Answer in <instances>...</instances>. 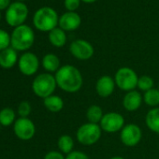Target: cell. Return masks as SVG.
I'll return each instance as SVG.
<instances>
[{
	"instance_id": "1",
	"label": "cell",
	"mask_w": 159,
	"mask_h": 159,
	"mask_svg": "<svg viewBox=\"0 0 159 159\" xmlns=\"http://www.w3.org/2000/svg\"><path fill=\"white\" fill-rule=\"evenodd\" d=\"M54 77L57 86L66 93H77L82 89L84 84L82 72L72 65L62 66Z\"/></svg>"
},
{
	"instance_id": "2",
	"label": "cell",
	"mask_w": 159,
	"mask_h": 159,
	"mask_svg": "<svg viewBox=\"0 0 159 159\" xmlns=\"http://www.w3.org/2000/svg\"><path fill=\"white\" fill-rule=\"evenodd\" d=\"M35 42V34L33 29L23 25L14 28L11 35V45L16 51H26L30 49Z\"/></svg>"
},
{
	"instance_id": "3",
	"label": "cell",
	"mask_w": 159,
	"mask_h": 159,
	"mask_svg": "<svg viewBox=\"0 0 159 159\" xmlns=\"http://www.w3.org/2000/svg\"><path fill=\"white\" fill-rule=\"evenodd\" d=\"M58 23L59 17L57 12L50 7L39 9L33 17V24L35 27L42 32H51L56 28Z\"/></svg>"
},
{
	"instance_id": "4",
	"label": "cell",
	"mask_w": 159,
	"mask_h": 159,
	"mask_svg": "<svg viewBox=\"0 0 159 159\" xmlns=\"http://www.w3.org/2000/svg\"><path fill=\"white\" fill-rule=\"evenodd\" d=\"M57 84L55 77L51 73H42L37 76L32 84V90L36 96L41 98H46L55 91Z\"/></svg>"
},
{
	"instance_id": "5",
	"label": "cell",
	"mask_w": 159,
	"mask_h": 159,
	"mask_svg": "<svg viewBox=\"0 0 159 159\" xmlns=\"http://www.w3.org/2000/svg\"><path fill=\"white\" fill-rule=\"evenodd\" d=\"M114 82L116 86L125 92L136 90L138 86L139 76L136 71L128 66L120 67L114 75Z\"/></svg>"
},
{
	"instance_id": "6",
	"label": "cell",
	"mask_w": 159,
	"mask_h": 159,
	"mask_svg": "<svg viewBox=\"0 0 159 159\" xmlns=\"http://www.w3.org/2000/svg\"><path fill=\"white\" fill-rule=\"evenodd\" d=\"M102 129L99 125L85 123L77 129L76 138L82 145L91 146L100 139Z\"/></svg>"
},
{
	"instance_id": "7",
	"label": "cell",
	"mask_w": 159,
	"mask_h": 159,
	"mask_svg": "<svg viewBox=\"0 0 159 159\" xmlns=\"http://www.w3.org/2000/svg\"><path fill=\"white\" fill-rule=\"evenodd\" d=\"M28 16V8L27 6L23 3L16 1L11 3V6L8 8L6 11V22L9 25L17 27L23 25Z\"/></svg>"
},
{
	"instance_id": "8",
	"label": "cell",
	"mask_w": 159,
	"mask_h": 159,
	"mask_svg": "<svg viewBox=\"0 0 159 159\" xmlns=\"http://www.w3.org/2000/svg\"><path fill=\"white\" fill-rule=\"evenodd\" d=\"M99 125L104 132L116 133L121 131L125 126V118L119 112L110 111L104 114Z\"/></svg>"
},
{
	"instance_id": "9",
	"label": "cell",
	"mask_w": 159,
	"mask_h": 159,
	"mask_svg": "<svg viewBox=\"0 0 159 159\" xmlns=\"http://www.w3.org/2000/svg\"><path fill=\"white\" fill-rule=\"evenodd\" d=\"M120 139L126 147L137 146L142 139L141 128L136 124H128L120 131Z\"/></svg>"
},
{
	"instance_id": "10",
	"label": "cell",
	"mask_w": 159,
	"mask_h": 159,
	"mask_svg": "<svg viewBox=\"0 0 159 159\" xmlns=\"http://www.w3.org/2000/svg\"><path fill=\"white\" fill-rule=\"evenodd\" d=\"M70 53L78 60L86 61L93 57L95 50L93 45L84 39H76L69 46Z\"/></svg>"
},
{
	"instance_id": "11",
	"label": "cell",
	"mask_w": 159,
	"mask_h": 159,
	"mask_svg": "<svg viewBox=\"0 0 159 159\" xmlns=\"http://www.w3.org/2000/svg\"><path fill=\"white\" fill-rule=\"evenodd\" d=\"M14 133L22 140L31 139L36 133V127L34 123L29 118L20 117L14 122L13 125Z\"/></svg>"
},
{
	"instance_id": "12",
	"label": "cell",
	"mask_w": 159,
	"mask_h": 159,
	"mask_svg": "<svg viewBox=\"0 0 159 159\" xmlns=\"http://www.w3.org/2000/svg\"><path fill=\"white\" fill-rule=\"evenodd\" d=\"M18 66L20 71L25 76L34 75L39 66V60L33 52H25L18 60Z\"/></svg>"
},
{
	"instance_id": "13",
	"label": "cell",
	"mask_w": 159,
	"mask_h": 159,
	"mask_svg": "<svg viewBox=\"0 0 159 159\" xmlns=\"http://www.w3.org/2000/svg\"><path fill=\"white\" fill-rule=\"evenodd\" d=\"M114 79L109 75L101 76L96 83V92L97 94L103 98L111 97L115 89Z\"/></svg>"
},
{
	"instance_id": "14",
	"label": "cell",
	"mask_w": 159,
	"mask_h": 159,
	"mask_svg": "<svg viewBox=\"0 0 159 159\" xmlns=\"http://www.w3.org/2000/svg\"><path fill=\"white\" fill-rule=\"evenodd\" d=\"M82 24V18L77 12L67 11L59 18V27L64 31H74Z\"/></svg>"
},
{
	"instance_id": "15",
	"label": "cell",
	"mask_w": 159,
	"mask_h": 159,
	"mask_svg": "<svg viewBox=\"0 0 159 159\" xmlns=\"http://www.w3.org/2000/svg\"><path fill=\"white\" fill-rule=\"evenodd\" d=\"M143 102V96L136 90L127 92L123 98V106L127 111H138Z\"/></svg>"
},
{
	"instance_id": "16",
	"label": "cell",
	"mask_w": 159,
	"mask_h": 159,
	"mask_svg": "<svg viewBox=\"0 0 159 159\" xmlns=\"http://www.w3.org/2000/svg\"><path fill=\"white\" fill-rule=\"evenodd\" d=\"M18 61L16 50L13 48H7L0 52V66L9 69L11 68Z\"/></svg>"
},
{
	"instance_id": "17",
	"label": "cell",
	"mask_w": 159,
	"mask_h": 159,
	"mask_svg": "<svg viewBox=\"0 0 159 159\" xmlns=\"http://www.w3.org/2000/svg\"><path fill=\"white\" fill-rule=\"evenodd\" d=\"M145 123L147 127L153 133L159 134V107L152 108L146 114Z\"/></svg>"
},
{
	"instance_id": "18",
	"label": "cell",
	"mask_w": 159,
	"mask_h": 159,
	"mask_svg": "<svg viewBox=\"0 0 159 159\" xmlns=\"http://www.w3.org/2000/svg\"><path fill=\"white\" fill-rule=\"evenodd\" d=\"M49 40L51 44L56 48L64 47L66 43V32L60 27H56L51 32H49Z\"/></svg>"
},
{
	"instance_id": "19",
	"label": "cell",
	"mask_w": 159,
	"mask_h": 159,
	"mask_svg": "<svg viewBox=\"0 0 159 159\" xmlns=\"http://www.w3.org/2000/svg\"><path fill=\"white\" fill-rule=\"evenodd\" d=\"M42 66L49 73H52V72L56 73L58 69L61 67L60 59L58 58L57 55L53 53H47L42 58Z\"/></svg>"
},
{
	"instance_id": "20",
	"label": "cell",
	"mask_w": 159,
	"mask_h": 159,
	"mask_svg": "<svg viewBox=\"0 0 159 159\" xmlns=\"http://www.w3.org/2000/svg\"><path fill=\"white\" fill-rule=\"evenodd\" d=\"M43 104L45 108L51 112H59L64 108L63 99L56 95H52L43 99Z\"/></svg>"
},
{
	"instance_id": "21",
	"label": "cell",
	"mask_w": 159,
	"mask_h": 159,
	"mask_svg": "<svg viewBox=\"0 0 159 159\" xmlns=\"http://www.w3.org/2000/svg\"><path fill=\"white\" fill-rule=\"evenodd\" d=\"M103 116H104L103 110L98 105L94 104V105H91L87 109L86 118H87L88 123L99 125L100 122H101V120H102V118H103Z\"/></svg>"
},
{
	"instance_id": "22",
	"label": "cell",
	"mask_w": 159,
	"mask_h": 159,
	"mask_svg": "<svg viewBox=\"0 0 159 159\" xmlns=\"http://www.w3.org/2000/svg\"><path fill=\"white\" fill-rule=\"evenodd\" d=\"M74 139L69 135H62L59 137L57 141V146L62 153L68 154L74 151Z\"/></svg>"
},
{
	"instance_id": "23",
	"label": "cell",
	"mask_w": 159,
	"mask_h": 159,
	"mask_svg": "<svg viewBox=\"0 0 159 159\" xmlns=\"http://www.w3.org/2000/svg\"><path fill=\"white\" fill-rule=\"evenodd\" d=\"M143 102L151 108L158 107V105H159V89L152 88L151 90L145 92L143 94Z\"/></svg>"
},
{
	"instance_id": "24",
	"label": "cell",
	"mask_w": 159,
	"mask_h": 159,
	"mask_svg": "<svg viewBox=\"0 0 159 159\" xmlns=\"http://www.w3.org/2000/svg\"><path fill=\"white\" fill-rule=\"evenodd\" d=\"M15 120V112L12 109L5 108L0 111V125L4 126L11 125Z\"/></svg>"
},
{
	"instance_id": "25",
	"label": "cell",
	"mask_w": 159,
	"mask_h": 159,
	"mask_svg": "<svg viewBox=\"0 0 159 159\" xmlns=\"http://www.w3.org/2000/svg\"><path fill=\"white\" fill-rule=\"evenodd\" d=\"M153 84H154V82H153L152 78H151L148 75H142V76L139 77L137 88H139L140 91L145 93V92L151 90L152 88H153Z\"/></svg>"
},
{
	"instance_id": "26",
	"label": "cell",
	"mask_w": 159,
	"mask_h": 159,
	"mask_svg": "<svg viewBox=\"0 0 159 159\" xmlns=\"http://www.w3.org/2000/svg\"><path fill=\"white\" fill-rule=\"evenodd\" d=\"M10 45H11V35L7 31L0 29V52L9 48Z\"/></svg>"
},
{
	"instance_id": "27",
	"label": "cell",
	"mask_w": 159,
	"mask_h": 159,
	"mask_svg": "<svg viewBox=\"0 0 159 159\" xmlns=\"http://www.w3.org/2000/svg\"><path fill=\"white\" fill-rule=\"evenodd\" d=\"M18 113L22 118H27L31 113V105L27 101H23L18 106Z\"/></svg>"
},
{
	"instance_id": "28",
	"label": "cell",
	"mask_w": 159,
	"mask_h": 159,
	"mask_svg": "<svg viewBox=\"0 0 159 159\" xmlns=\"http://www.w3.org/2000/svg\"><path fill=\"white\" fill-rule=\"evenodd\" d=\"M82 0H65V7L67 11H75L81 4Z\"/></svg>"
},
{
	"instance_id": "29",
	"label": "cell",
	"mask_w": 159,
	"mask_h": 159,
	"mask_svg": "<svg viewBox=\"0 0 159 159\" xmlns=\"http://www.w3.org/2000/svg\"><path fill=\"white\" fill-rule=\"evenodd\" d=\"M66 159H90L89 156L81 151H73L70 153L66 154Z\"/></svg>"
},
{
	"instance_id": "30",
	"label": "cell",
	"mask_w": 159,
	"mask_h": 159,
	"mask_svg": "<svg viewBox=\"0 0 159 159\" xmlns=\"http://www.w3.org/2000/svg\"><path fill=\"white\" fill-rule=\"evenodd\" d=\"M44 159H66L64 154L58 151H51L47 152L44 156Z\"/></svg>"
},
{
	"instance_id": "31",
	"label": "cell",
	"mask_w": 159,
	"mask_h": 159,
	"mask_svg": "<svg viewBox=\"0 0 159 159\" xmlns=\"http://www.w3.org/2000/svg\"><path fill=\"white\" fill-rule=\"evenodd\" d=\"M11 4V0H0V11L8 10Z\"/></svg>"
},
{
	"instance_id": "32",
	"label": "cell",
	"mask_w": 159,
	"mask_h": 159,
	"mask_svg": "<svg viewBox=\"0 0 159 159\" xmlns=\"http://www.w3.org/2000/svg\"><path fill=\"white\" fill-rule=\"evenodd\" d=\"M83 2H84V3H94V2H96L97 0H82Z\"/></svg>"
},
{
	"instance_id": "33",
	"label": "cell",
	"mask_w": 159,
	"mask_h": 159,
	"mask_svg": "<svg viewBox=\"0 0 159 159\" xmlns=\"http://www.w3.org/2000/svg\"><path fill=\"white\" fill-rule=\"evenodd\" d=\"M110 159H125V158H124V157H122V156H120V155H115V156L111 157Z\"/></svg>"
},
{
	"instance_id": "34",
	"label": "cell",
	"mask_w": 159,
	"mask_h": 159,
	"mask_svg": "<svg viewBox=\"0 0 159 159\" xmlns=\"http://www.w3.org/2000/svg\"><path fill=\"white\" fill-rule=\"evenodd\" d=\"M17 1H19V2H23V1H25V0H17Z\"/></svg>"
},
{
	"instance_id": "35",
	"label": "cell",
	"mask_w": 159,
	"mask_h": 159,
	"mask_svg": "<svg viewBox=\"0 0 159 159\" xmlns=\"http://www.w3.org/2000/svg\"><path fill=\"white\" fill-rule=\"evenodd\" d=\"M0 20H1V13H0Z\"/></svg>"
},
{
	"instance_id": "36",
	"label": "cell",
	"mask_w": 159,
	"mask_h": 159,
	"mask_svg": "<svg viewBox=\"0 0 159 159\" xmlns=\"http://www.w3.org/2000/svg\"><path fill=\"white\" fill-rule=\"evenodd\" d=\"M158 89H159V84H158Z\"/></svg>"
}]
</instances>
